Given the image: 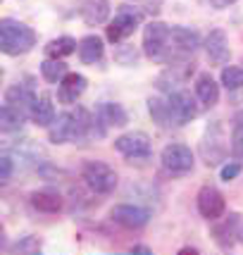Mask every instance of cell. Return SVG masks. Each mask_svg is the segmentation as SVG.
<instances>
[{
	"label": "cell",
	"mask_w": 243,
	"mask_h": 255,
	"mask_svg": "<svg viewBox=\"0 0 243 255\" xmlns=\"http://www.w3.org/2000/svg\"><path fill=\"white\" fill-rule=\"evenodd\" d=\"M36 45V33L12 17L0 19V50L5 55H24Z\"/></svg>",
	"instance_id": "6da1fadb"
},
{
	"label": "cell",
	"mask_w": 243,
	"mask_h": 255,
	"mask_svg": "<svg viewBox=\"0 0 243 255\" xmlns=\"http://www.w3.org/2000/svg\"><path fill=\"white\" fill-rule=\"evenodd\" d=\"M81 177L86 181V186L93 193H100V196H108V193H112V191L117 189V174H115V169L110 165H105V162H98V160L86 162L84 169H81Z\"/></svg>",
	"instance_id": "7a4b0ae2"
},
{
	"label": "cell",
	"mask_w": 243,
	"mask_h": 255,
	"mask_svg": "<svg viewBox=\"0 0 243 255\" xmlns=\"http://www.w3.org/2000/svg\"><path fill=\"white\" fill-rule=\"evenodd\" d=\"M169 26L162 22H150L143 29V53L155 62H165L169 53Z\"/></svg>",
	"instance_id": "3957f363"
},
{
	"label": "cell",
	"mask_w": 243,
	"mask_h": 255,
	"mask_svg": "<svg viewBox=\"0 0 243 255\" xmlns=\"http://www.w3.org/2000/svg\"><path fill=\"white\" fill-rule=\"evenodd\" d=\"M141 22H143V12L133 10L131 5H122L120 12H117V17H115L110 22V26H108V41H110V43L124 41L126 36H131V33L138 29Z\"/></svg>",
	"instance_id": "277c9868"
},
{
	"label": "cell",
	"mask_w": 243,
	"mask_h": 255,
	"mask_svg": "<svg viewBox=\"0 0 243 255\" xmlns=\"http://www.w3.org/2000/svg\"><path fill=\"white\" fill-rule=\"evenodd\" d=\"M200 45V36L198 31L193 29H186V26H172L169 31V53H172V60H186L188 55H193ZM167 53V57H169Z\"/></svg>",
	"instance_id": "5b68a950"
},
{
	"label": "cell",
	"mask_w": 243,
	"mask_h": 255,
	"mask_svg": "<svg viewBox=\"0 0 243 255\" xmlns=\"http://www.w3.org/2000/svg\"><path fill=\"white\" fill-rule=\"evenodd\" d=\"M167 108H169V117H172V124H188L191 120L198 117V105L196 100L191 98V93L186 91H172L169 98H167Z\"/></svg>",
	"instance_id": "8992f818"
},
{
	"label": "cell",
	"mask_w": 243,
	"mask_h": 255,
	"mask_svg": "<svg viewBox=\"0 0 243 255\" xmlns=\"http://www.w3.org/2000/svg\"><path fill=\"white\" fill-rule=\"evenodd\" d=\"M162 167L169 174H186L193 169V153L184 143H169L162 148Z\"/></svg>",
	"instance_id": "52a82bcc"
},
{
	"label": "cell",
	"mask_w": 243,
	"mask_h": 255,
	"mask_svg": "<svg viewBox=\"0 0 243 255\" xmlns=\"http://www.w3.org/2000/svg\"><path fill=\"white\" fill-rule=\"evenodd\" d=\"M48 138L50 143H69V141H79V122L77 112H60L55 122L48 127Z\"/></svg>",
	"instance_id": "ba28073f"
},
{
	"label": "cell",
	"mask_w": 243,
	"mask_h": 255,
	"mask_svg": "<svg viewBox=\"0 0 243 255\" xmlns=\"http://www.w3.org/2000/svg\"><path fill=\"white\" fill-rule=\"evenodd\" d=\"M200 153L205 157L208 165H217L220 160H224V153H227V143H224V133H222V124L212 122L208 129H205V138L200 143Z\"/></svg>",
	"instance_id": "9c48e42d"
},
{
	"label": "cell",
	"mask_w": 243,
	"mask_h": 255,
	"mask_svg": "<svg viewBox=\"0 0 243 255\" xmlns=\"http://www.w3.org/2000/svg\"><path fill=\"white\" fill-rule=\"evenodd\" d=\"M115 148H117L124 157H129V160L148 157L150 155V138H148V133H143V131H131V133L120 136V138H115Z\"/></svg>",
	"instance_id": "30bf717a"
},
{
	"label": "cell",
	"mask_w": 243,
	"mask_h": 255,
	"mask_svg": "<svg viewBox=\"0 0 243 255\" xmlns=\"http://www.w3.org/2000/svg\"><path fill=\"white\" fill-rule=\"evenodd\" d=\"M224 208H227L224 196L215 186H203L198 191V212L205 220H210V222L220 220L222 215H224Z\"/></svg>",
	"instance_id": "8fae6325"
},
{
	"label": "cell",
	"mask_w": 243,
	"mask_h": 255,
	"mask_svg": "<svg viewBox=\"0 0 243 255\" xmlns=\"http://www.w3.org/2000/svg\"><path fill=\"white\" fill-rule=\"evenodd\" d=\"M205 53H208V60L212 65H227L229 57H232V48H229V38L222 29H215V31L208 33L205 38Z\"/></svg>",
	"instance_id": "7c38bea8"
},
{
	"label": "cell",
	"mask_w": 243,
	"mask_h": 255,
	"mask_svg": "<svg viewBox=\"0 0 243 255\" xmlns=\"http://www.w3.org/2000/svg\"><path fill=\"white\" fill-rule=\"evenodd\" d=\"M110 217L117 224L126 227V229H141V227L148 224L150 212L143 210V208H138V205H117V208H112Z\"/></svg>",
	"instance_id": "4fadbf2b"
},
{
	"label": "cell",
	"mask_w": 243,
	"mask_h": 255,
	"mask_svg": "<svg viewBox=\"0 0 243 255\" xmlns=\"http://www.w3.org/2000/svg\"><path fill=\"white\" fill-rule=\"evenodd\" d=\"M239 229H241V215H227L222 222L215 224V229H212V236H215V241L220 248H232L236 244V236H239Z\"/></svg>",
	"instance_id": "5bb4252c"
},
{
	"label": "cell",
	"mask_w": 243,
	"mask_h": 255,
	"mask_svg": "<svg viewBox=\"0 0 243 255\" xmlns=\"http://www.w3.org/2000/svg\"><path fill=\"white\" fill-rule=\"evenodd\" d=\"M36 91H33L31 84H14L10 89L5 91V103H10L12 108H17V110L26 112V115H31V108L33 103H36Z\"/></svg>",
	"instance_id": "9a60e30c"
},
{
	"label": "cell",
	"mask_w": 243,
	"mask_h": 255,
	"mask_svg": "<svg viewBox=\"0 0 243 255\" xmlns=\"http://www.w3.org/2000/svg\"><path fill=\"white\" fill-rule=\"evenodd\" d=\"M110 17V2L108 0H84L81 5V19L89 26H98L105 24Z\"/></svg>",
	"instance_id": "2e32d148"
},
{
	"label": "cell",
	"mask_w": 243,
	"mask_h": 255,
	"mask_svg": "<svg viewBox=\"0 0 243 255\" xmlns=\"http://www.w3.org/2000/svg\"><path fill=\"white\" fill-rule=\"evenodd\" d=\"M29 117L33 120L36 127H50V124L55 122V108H53V100H50L48 93H41V96L36 98Z\"/></svg>",
	"instance_id": "e0dca14e"
},
{
	"label": "cell",
	"mask_w": 243,
	"mask_h": 255,
	"mask_svg": "<svg viewBox=\"0 0 243 255\" xmlns=\"http://www.w3.org/2000/svg\"><path fill=\"white\" fill-rule=\"evenodd\" d=\"M196 96H198V100L205 108L217 105V100H220V86H217V81L210 74H198V79H196Z\"/></svg>",
	"instance_id": "ac0fdd59"
},
{
	"label": "cell",
	"mask_w": 243,
	"mask_h": 255,
	"mask_svg": "<svg viewBox=\"0 0 243 255\" xmlns=\"http://www.w3.org/2000/svg\"><path fill=\"white\" fill-rule=\"evenodd\" d=\"M86 77L84 74H67L62 81H60V100L62 103H74V100L86 91Z\"/></svg>",
	"instance_id": "d6986e66"
},
{
	"label": "cell",
	"mask_w": 243,
	"mask_h": 255,
	"mask_svg": "<svg viewBox=\"0 0 243 255\" xmlns=\"http://www.w3.org/2000/svg\"><path fill=\"white\" fill-rule=\"evenodd\" d=\"M103 53H105V45L98 36H86L79 41V57L84 65H96L103 60Z\"/></svg>",
	"instance_id": "ffe728a7"
},
{
	"label": "cell",
	"mask_w": 243,
	"mask_h": 255,
	"mask_svg": "<svg viewBox=\"0 0 243 255\" xmlns=\"http://www.w3.org/2000/svg\"><path fill=\"white\" fill-rule=\"evenodd\" d=\"M31 205L38 212H60L62 210V196L55 191H36L31 196Z\"/></svg>",
	"instance_id": "44dd1931"
},
{
	"label": "cell",
	"mask_w": 243,
	"mask_h": 255,
	"mask_svg": "<svg viewBox=\"0 0 243 255\" xmlns=\"http://www.w3.org/2000/svg\"><path fill=\"white\" fill-rule=\"evenodd\" d=\"M98 117H100V122H105V127H124V124L129 122L124 108L117 105V103H103L98 108Z\"/></svg>",
	"instance_id": "7402d4cb"
},
{
	"label": "cell",
	"mask_w": 243,
	"mask_h": 255,
	"mask_svg": "<svg viewBox=\"0 0 243 255\" xmlns=\"http://www.w3.org/2000/svg\"><path fill=\"white\" fill-rule=\"evenodd\" d=\"M24 120H26V112L12 108L10 103H5L0 108V127H2V131H17V129H22Z\"/></svg>",
	"instance_id": "603a6c76"
},
{
	"label": "cell",
	"mask_w": 243,
	"mask_h": 255,
	"mask_svg": "<svg viewBox=\"0 0 243 255\" xmlns=\"http://www.w3.org/2000/svg\"><path fill=\"white\" fill-rule=\"evenodd\" d=\"M74 50H79V45H77V41L69 38V36L55 38V41H50V43L45 45V55L53 57V60H62V57L72 55Z\"/></svg>",
	"instance_id": "cb8c5ba5"
},
{
	"label": "cell",
	"mask_w": 243,
	"mask_h": 255,
	"mask_svg": "<svg viewBox=\"0 0 243 255\" xmlns=\"http://www.w3.org/2000/svg\"><path fill=\"white\" fill-rule=\"evenodd\" d=\"M41 72H43L45 81H50V84H60V81L69 74L65 62H62V60H53V57H48L43 65H41Z\"/></svg>",
	"instance_id": "d4e9b609"
},
{
	"label": "cell",
	"mask_w": 243,
	"mask_h": 255,
	"mask_svg": "<svg viewBox=\"0 0 243 255\" xmlns=\"http://www.w3.org/2000/svg\"><path fill=\"white\" fill-rule=\"evenodd\" d=\"M148 108H150V115H153V120L160 124V127H172V117H169V108H167V100L150 98Z\"/></svg>",
	"instance_id": "484cf974"
},
{
	"label": "cell",
	"mask_w": 243,
	"mask_h": 255,
	"mask_svg": "<svg viewBox=\"0 0 243 255\" xmlns=\"http://www.w3.org/2000/svg\"><path fill=\"white\" fill-rule=\"evenodd\" d=\"M222 84L229 91L243 89V69L241 67H224L222 69Z\"/></svg>",
	"instance_id": "4316f807"
},
{
	"label": "cell",
	"mask_w": 243,
	"mask_h": 255,
	"mask_svg": "<svg viewBox=\"0 0 243 255\" xmlns=\"http://www.w3.org/2000/svg\"><path fill=\"white\" fill-rule=\"evenodd\" d=\"M232 153L243 157V124H234L232 129Z\"/></svg>",
	"instance_id": "83f0119b"
},
{
	"label": "cell",
	"mask_w": 243,
	"mask_h": 255,
	"mask_svg": "<svg viewBox=\"0 0 243 255\" xmlns=\"http://www.w3.org/2000/svg\"><path fill=\"white\" fill-rule=\"evenodd\" d=\"M10 177H12V157L5 153L0 157V181L5 184V181H10Z\"/></svg>",
	"instance_id": "f1b7e54d"
},
{
	"label": "cell",
	"mask_w": 243,
	"mask_h": 255,
	"mask_svg": "<svg viewBox=\"0 0 243 255\" xmlns=\"http://www.w3.org/2000/svg\"><path fill=\"white\" fill-rule=\"evenodd\" d=\"M239 174H241V165H239V162H232V165L222 167V179H224V181H232V179H236Z\"/></svg>",
	"instance_id": "f546056e"
},
{
	"label": "cell",
	"mask_w": 243,
	"mask_h": 255,
	"mask_svg": "<svg viewBox=\"0 0 243 255\" xmlns=\"http://www.w3.org/2000/svg\"><path fill=\"white\" fill-rule=\"evenodd\" d=\"M41 248V241H36V239H24L22 244L17 241V246H14V251H19V253H26V251H38Z\"/></svg>",
	"instance_id": "4dcf8cb0"
},
{
	"label": "cell",
	"mask_w": 243,
	"mask_h": 255,
	"mask_svg": "<svg viewBox=\"0 0 243 255\" xmlns=\"http://www.w3.org/2000/svg\"><path fill=\"white\" fill-rule=\"evenodd\" d=\"M133 2H141L145 10H150V12H157L160 5H162V0H133Z\"/></svg>",
	"instance_id": "1f68e13d"
},
{
	"label": "cell",
	"mask_w": 243,
	"mask_h": 255,
	"mask_svg": "<svg viewBox=\"0 0 243 255\" xmlns=\"http://www.w3.org/2000/svg\"><path fill=\"white\" fill-rule=\"evenodd\" d=\"M236 0H210V5L215 7V10H224V7H229V5H234Z\"/></svg>",
	"instance_id": "d6a6232c"
},
{
	"label": "cell",
	"mask_w": 243,
	"mask_h": 255,
	"mask_svg": "<svg viewBox=\"0 0 243 255\" xmlns=\"http://www.w3.org/2000/svg\"><path fill=\"white\" fill-rule=\"evenodd\" d=\"M234 124H243V110H239L234 115Z\"/></svg>",
	"instance_id": "836d02e7"
},
{
	"label": "cell",
	"mask_w": 243,
	"mask_h": 255,
	"mask_svg": "<svg viewBox=\"0 0 243 255\" xmlns=\"http://www.w3.org/2000/svg\"><path fill=\"white\" fill-rule=\"evenodd\" d=\"M131 251H136V253H150V248H145V246H133Z\"/></svg>",
	"instance_id": "e575fe53"
}]
</instances>
